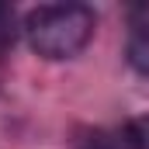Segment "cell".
Masks as SVG:
<instances>
[{"label": "cell", "instance_id": "cell-1", "mask_svg": "<svg viewBox=\"0 0 149 149\" xmlns=\"http://www.w3.org/2000/svg\"><path fill=\"white\" fill-rule=\"evenodd\" d=\"M97 17L87 3H42L24 14V38L42 59H73L94 38Z\"/></svg>", "mask_w": 149, "mask_h": 149}, {"label": "cell", "instance_id": "cell-4", "mask_svg": "<svg viewBox=\"0 0 149 149\" xmlns=\"http://www.w3.org/2000/svg\"><path fill=\"white\" fill-rule=\"evenodd\" d=\"M14 14H10V7L7 3H0V49L7 45V42H14V28H7V21H10Z\"/></svg>", "mask_w": 149, "mask_h": 149}, {"label": "cell", "instance_id": "cell-3", "mask_svg": "<svg viewBox=\"0 0 149 149\" xmlns=\"http://www.w3.org/2000/svg\"><path fill=\"white\" fill-rule=\"evenodd\" d=\"M125 146L128 149H149V114H139L125 125Z\"/></svg>", "mask_w": 149, "mask_h": 149}, {"label": "cell", "instance_id": "cell-2", "mask_svg": "<svg viewBox=\"0 0 149 149\" xmlns=\"http://www.w3.org/2000/svg\"><path fill=\"white\" fill-rule=\"evenodd\" d=\"M125 56H128V66H132L135 73L149 76V21H146V24H139V28L128 35Z\"/></svg>", "mask_w": 149, "mask_h": 149}]
</instances>
